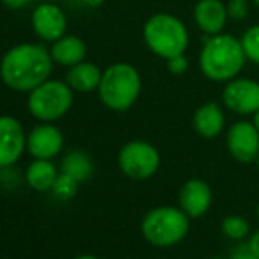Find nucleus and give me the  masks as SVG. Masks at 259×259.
<instances>
[{
    "label": "nucleus",
    "mask_w": 259,
    "mask_h": 259,
    "mask_svg": "<svg viewBox=\"0 0 259 259\" xmlns=\"http://www.w3.org/2000/svg\"><path fill=\"white\" fill-rule=\"evenodd\" d=\"M50 50L34 42L13 46L0 58V79L14 92H32L35 87L50 78L53 71Z\"/></svg>",
    "instance_id": "obj_1"
},
{
    "label": "nucleus",
    "mask_w": 259,
    "mask_h": 259,
    "mask_svg": "<svg viewBox=\"0 0 259 259\" xmlns=\"http://www.w3.org/2000/svg\"><path fill=\"white\" fill-rule=\"evenodd\" d=\"M245 62L247 57L240 39L224 32L206 35L198 57L201 74L215 83H228L229 79L240 76Z\"/></svg>",
    "instance_id": "obj_2"
},
{
    "label": "nucleus",
    "mask_w": 259,
    "mask_h": 259,
    "mask_svg": "<svg viewBox=\"0 0 259 259\" xmlns=\"http://www.w3.org/2000/svg\"><path fill=\"white\" fill-rule=\"evenodd\" d=\"M141 74L133 64L116 62L103 71L99 89V99L111 111H127L131 109L141 94Z\"/></svg>",
    "instance_id": "obj_3"
},
{
    "label": "nucleus",
    "mask_w": 259,
    "mask_h": 259,
    "mask_svg": "<svg viewBox=\"0 0 259 259\" xmlns=\"http://www.w3.org/2000/svg\"><path fill=\"white\" fill-rule=\"evenodd\" d=\"M189 30L178 16L155 13L143 23V41L155 57L167 58L187 52Z\"/></svg>",
    "instance_id": "obj_4"
},
{
    "label": "nucleus",
    "mask_w": 259,
    "mask_h": 259,
    "mask_svg": "<svg viewBox=\"0 0 259 259\" xmlns=\"http://www.w3.org/2000/svg\"><path fill=\"white\" fill-rule=\"evenodd\" d=\"M189 215L182 208L157 206L141 221L145 240L155 247H173L189 233Z\"/></svg>",
    "instance_id": "obj_5"
},
{
    "label": "nucleus",
    "mask_w": 259,
    "mask_h": 259,
    "mask_svg": "<svg viewBox=\"0 0 259 259\" xmlns=\"http://www.w3.org/2000/svg\"><path fill=\"white\" fill-rule=\"evenodd\" d=\"M74 103V90L67 81L48 78L32 92H28L27 108L39 122H55L67 115Z\"/></svg>",
    "instance_id": "obj_6"
},
{
    "label": "nucleus",
    "mask_w": 259,
    "mask_h": 259,
    "mask_svg": "<svg viewBox=\"0 0 259 259\" xmlns=\"http://www.w3.org/2000/svg\"><path fill=\"white\" fill-rule=\"evenodd\" d=\"M160 166L159 150L148 141H129L118 152V167L131 180H148Z\"/></svg>",
    "instance_id": "obj_7"
},
{
    "label": "nucleus",
    "mask_w": 259,
    "mask_h": 259,
    "mask_svg": "<svg viewBox=\"0 0 259 259\" xmlns=\"http://www.w3.org/2000/svg\"><path fill=\"white\" fill-rule=\"evenodd\" d=\"M222 104L236 115H254L259 109V81L252 78H236L224 83Z\"/></svg>",
    "instance_id": "obj_8"
},
{
    "label": "nucleus",
    "mask_w": 259,
    "mask_h": 259,
    "mask_svg": "<svg viewBox=\"0 0 259 259\" xmlns=\"http://www.w3.org/2000/svg\"><path fill=\"white\" fill-rule=\"evenodd\" d=\"M226 145L235 160L242 164L254 162L259 157V131L252 122H235L226 134Z\"/></svg>",
    "instance_id": "obj_9"
},
{
    "label": "nucleus",
    "mask_w": 259,
    "mask_h": 259,
    "mask_svg": "<svg viewBox=\"0 0 259 259\" xmlns=\"http://www.w3.org/2000/svg\"><path fill=\"white\" fill-rule=\"evenodd\" d=\"M32 30L39 39L53 42L67 32V16L55 2H41L32 13Z\"/></svg>",
    "instance_id": "obj_10"
},
{
    "label": "nucleus",
    "mask_w": 259,
    "mask_h": 259,
    "mask_svg": "<svg viewBox=\"0 0 259 259\" xmlns=\"http://www.w3.org/2000/svg\"><path fill=\"white\" fill-rule=\"evenodd\" d=\"M27 148L23 125L11 115H0V169L20 160Z\"/></svg>",
    "instance_id": "obj_11"
},
{
    "label": "nucleus",
    "mask_w": 259,
    "mask_h": 259,
    "mask_svg": "<svg viewBox=\"0 0 259 259\" xmlns=\"http://www.w3.org/2000/svg\"><path fill=\"white\" fill-rule=\"evenodd\" d=\"M64 148V136L53 122H42L27 134V150L34 159L57 157Z\"/></svg>",
    "instance_id": "obj_12"
},
{
    "label": "nucleus",
    "mask_w": 259,
    "mask_h": 259,
    "mask_svg": "<svg viewBox=\"0 0 259 259\" xmlns=\"http://www.w3.org/2000/svg\"><path fill=\"white\" fill-rule=\"evenodd\" d=\"M192 18L205 35H215L224 32L228 23V7L222 0H198L192 11Z\"/></svg>",
    "instance_id": "obj_13"
},
{
    "label": "nucleus",
    "mask_w": 259,
    "mask_h": 259,
    "mask_svg": "<svg viewBox=\"0 0 259 259\" xmlns=\"http://www.w3.org/2000/svg\"><path fill=\"white\" fill-rule=\"evenodd\" d=\"M211 189L201 178H192L185 182L184 187L178 196L180 208L189 215V217H201L210 210L211 205Z\"/></svg>",
    "instance_id": "obj_14"
},
{
    "label": "nucleus",
    "mask_w": 259,
    "mask_h": 259,
    "mask_svg": "<svg viewBox=\"0 0 259 259\" xmlns=\"http://www.w3.org/2000/svg\"><path fill=\"white\" fill-rule=\"evenodd\" d=\"M224 123H226L224 111L213 101L201 104L194 111V116H192V127H194V131L201 138H206V140L217 138L224 131Z\"/></svg>",
    "instance_id": "obj_15"
},
{
    "label": "nucleus",
    "mask_w": 259,
    "mask_h": 259,
    "mask_svg": "<svg viewBox=\"0 0 259 259\" xmlns=\"http://www.w3.org/2000/svg\"><path fill=\"white\" fill-rule=\"evenodd\" d=\"M50 55H52L55 64L69 69V67H72V65L85 60L87 45L81 37H78V35L65 34V35H62L60 39H57V41L52 42Z\"/></svg>",
    "instance_id": "obj_16"
},
{
    "label": "nucleus",
    "mask_w": 259,
    "mask_h": 259,
    "mask_svg": "<svg viewBox=\"0 0 259 259\" xmlns=\"http://www.w3.org/2000/svg\"><path fill=\"white\" fill-rule=\"evenodd\" d=\"M101 78H103V71L92 62H79V64L69 67L67 74H65V81L74 92L79 94H90L96 92L99 89Z\"/></svg>",
    "instance_id": "obj_17"
},
{
    "label": "nucleus",
    "mask_w": 259,
    "mask_h": 259,
    "mask_svg": "<svg viewBox=\"0 0 259 259\" xmlns=\"http://www.w3.org/2000/svg\"><path fill=\"white\" fill-rule=\"evenodd\" d=\"M58 178V171L50 159H35L25 171V180L34 191H52Z\"/></svg>",
    "instance_id": "obj_18"
},
{
    "label": "nucleus",
    "mask_w": 259,
    "mask_h": 259,
    "mask_svg": "<svg viewBox=\"0 0 259 259\" xmlns=\"http://www.w3.org/2000/svg\"><path fill=\"white\" fill-rule=\"evenodd\" d=\"M60 171L78 180L79 184H83V182H89L92 178L96 166H94V160L90 159L89 154L81 150H72L62 159Z\"/></svg>",
    "instance_id": "obj_19"
},
{
    "label": "nucleus",
    "mask_w": 259,
    "mask_h": 259,
    "mask_svg": "<svg viewBox=\"0 0 259 259\" xmlns=\"http://www.w3.org/2000/svg\"><path fill=\"white\" fill-rule=\"evenodd\" d=\"M222 233L231 240H245L250 235V226L240 215H229L222 221Z\"/></svg>",
    "instance_id": "obj_20"
},
{
    "label": "nucleus",
    "mask_w": 259,
    "mask_h": 259,
    "mask_svg": "<svg viewBox=\"0 0 259 259\" xmlns=\"http://www.w3.org/2000/svg\"><path fill=\"white\" fill-rule=\"evenodd\" d=\"M243 53L247 57V62L259 65V23L249 27L240 37Z\"/></svg>",
    "instance_id": "obj_21"
},
{
    "label": "nucleus",
    "mask_w": 259,
    "mask_h": 259,
    "mask_svg": "<svg viewBox=\"0 0 259 259\" xmlns=\"http://www.w3.org/2000/svg\"><path fill=\"white\" fill-rule=\"evenodd\" d=\"M78 187H79L78 180H74V178L65 173H60L57 182L53 184L52 192L58 199H72L76 196V192H78Z\"/></svg>",
    "instance_id": "obj_22"
},
{
    "label": "nucleus",
    "mask_w": 259,
    "mask_h": 259,
    "mask_svg": "<svg viewBox=\"0 0 259 259\" xmlns=\"http://www.w3.org/2000/svg\"><path fill=\"white\" fill-rule=\"evenodd\" d=\"M226 7H228L229 20L242 21L249 16V2L247 0H228Z\"/></svg>",
    "instance_id": "obj_23"
},
{
    "label": "nucleus",
    "mask_w": 259,
    "mask_h": 259,
    "mask_svg": "<svg viewBox=\"0 0 259 259\" xmlns=\"http://www.w3.org/2000/svg\"><path fill=\"white\" fill-rule=\"evenodd\" d=\"M166 67L173 76H182L189 69V58L185 57V53L175 55V57L166 60Z\"/></svg>",
    "instance_id": "obj_24"
},
{
    "label": "nucleus",
    "mask_w": 259,
    "mask_h": 259,
    "mask_svg": "<svg viewBox=\"0 0 259 259\" xmlns=\"http://www.w3.org/2000/svg\"><path fill=\"white\" fill-rule=\"evenodd\" d=\"M231 259H259V256H256V254L250 250L249 245H240L233 250Z\"/></svg>",
    "instance_id": "obj_25"
},
{
    "label": "nucleus",
    "mask_w": 259,
    "mask_h": 259,
    "mask_svg": "<svg viewBox=\"0 0 259 259\" xmlns=\"http://www.w3.org/2000/svg\"><path fill=\"white\" fill-rule=\"evenodd\" d=\"M0 2H2L4 7H7V9L20 11V9H23V7H27L32 0H0Z\"/></svg>",
    "instance_id": "obj_26"
},
{
    "label": "nucleus",
    "mask_w": 259,
    "mask_h": 259,
    "mask_svg": "<svg viewBox=\"0 0 259 259\" xmlns=\"http://www.w3.org/2000/svg\"><path fill=\"white\" fill-rule=\"evenodd\" d=\"M247 245L250 247V250H252L256 256H259V229H257V231H254L252 235L249 236V242H247Z\"/></svg>",
    "instance_id": "obj_27"
},
{
    "label": "nucleus",
    "mask_w": 259,
    "mask_h": 259,
    "mask_svg": "<svg viewBox=\"0 0 259 259\" xmlns=\"http://www.w3.org/2000/svg\"><path fill=\"white\" fill-rule=\"evenodd\" d=\"M83 4H85L87 7H92V9H96V7H101L104 4V0H81Z\"/></svg>",
    "instance_id": "obj_28"
},
{
    "label": "nucleus",
    "mask_w": 259,
    "mask_h": 259,
    "mask_svg": "<svg viewBox=\"0 0 259 259\" xmlns=\"http://www.w3.org/2000/svg\"><path fill=\"white\" fill-rule=\"evenodd\" d=\"M252 123H254V125H256V129L259 131V109H257V111L252 115Z\"/></svg>",
    "instance_id": "obj_29"
},
{
    "label": "nucleus",
    "mask_w": 259,
    "mask_h": 259,
    "mask_svg": "<svg viewBox=\"0 0 259 259\" xmlns=\"http://www.w3.org/2000/svg\"><path fill=\"white\" fill-rule=\"evenodd\" d=\"M74 259H99V257L92 256V254H83V256H78V257H74Z\"/></svg>",
    "instance_id": "obj_30"
},
{
    "label": "nucleus",
    "mask_w": 259,
    "mask_h": 259,
    "mask_svg": "<svg viewBox=\"0 0 259 259\" xmlns=\"http://www.w3.org/2000/svg\"><path fill=\"white\" fill-rule=\"evenodd\" d=\"M252 2H254V6H256L257 9H259V0H252Z\"/></svg>",
    "instance_id": "obj_31"
},
{
    "label": "nucleus",
    "mask_w": 259,
    "mask_h": 259,
    "mask_svg": "<svg viewBox=\"0 0 259 259\" xmlns=\"http://www.w3.org/2000/svg\"><path fill=\"white\" fill-rule=\"evenodd\" d=\"M256 213H257V219H259V205H257V210H256Z\"/></svg>",
    "instance_id": "obj_32"
},
{
    "label": "nucleus",
    "mask_w": 259,
    "mask_h": 259,
    "mask_svg": "<svg viewBox=\"0 0 259 259\" xmlns=\"http://www.w3.org/2000/svg\"><path fill=\"white\" fill-rule=\"evenodd\" d=\"M46 2H58V0H46Z\"/></svg>",
    "instance_id": "obj_33"
},
{
    "label": "nucleus",
    "mask_w": 259,
    "mask_h": 259,
    "mask_svg": "<svg viewBox=\"0 0 259 259\" xmlns=\"http://www.w3.org/2000/svg\"><path fill=\"white\" fill-rule=\"evenodd\" d=\"M211 259H224V257H211Z\"/></svg>",
    "instance_id": "obj_34"
},
{
    "label": "nucleus",
    "mask_w": 259,
    "mask_h": 259,
    "mask_svg": "<svg viewBox=\"0 0 259 259\" xmlns=\"http://www.w3.org/2000/svg\"><path fill=\"white\" fill-rule=\"evenodd\" d=\"M256 160H257V166H259V157H257V159H256Z\"/></svg>",
    "instance_id": "obj_35"
}]
</instances>
